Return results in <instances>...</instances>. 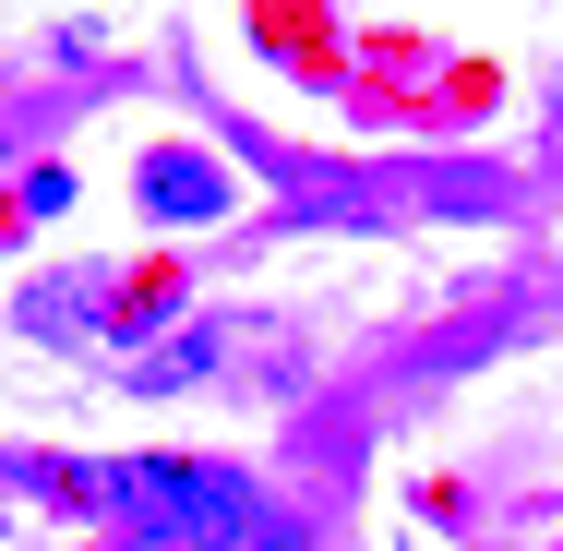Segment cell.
Returning <instances> with one entry per match:
<instances>
[{
  "mask_svg": "<svg viewBox=\"0 0 563 551\" xmlns=\"http://www.w3.org/2000/svg\"><path fill=\"white\" fill-rule=\"evenodd\" d=\"M144 217H228L217 156H144Z\"/></svg>",
  "mask_w": 563,
  "mask_h": 551,
  "instance_id": "2",
  "label": "cell"
},
{
  "mask_svg": "<svg viewBox=\"0 0 563 551\" xmlns=\"http://www.w3.org/2000/svg\"><path fill=\"white\" fill-rule=\"evenodd\" d=\"M73 492L120 516L132 551H300V528L228 455H120V467H85Z\"/></svg>",
  "mask_w": 563,
  "mask_h": 551,
  "instance_id": "1",
  "label": "cell"
},
{
  "mask_svg": "<svg viewBox=\"0 0 563 551\" xmlns=\"http://www.w3.org/2000/svg\"><path fill=\"white\" fill-rule=\"evenodd\" d=\"M109 551H132V540H109Z\"/></svg>",
  "mask_w": 563,
  "mask_h": 551,
  "instance_id": "3",
  "label": "cell"
}]
</instances>
